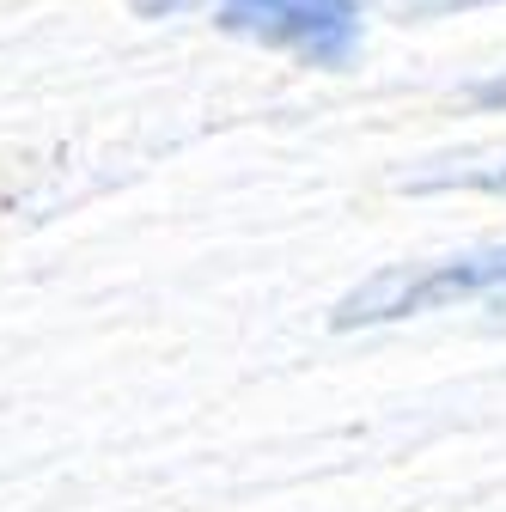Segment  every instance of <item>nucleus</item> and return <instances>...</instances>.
Returning <instances> with one entry per match:
<instances>
[{
	"label": "nucleus",
	"mask_w": 506,
	"mask_h": 512,
	"mask_svg": "<svg viewBox=\"0 0 506 512\" xmlns=\"http://www.w3.org/2000/svg\"><path fill=\"white\" fill-rule=\"evenodd\" d=\"M141 13H183V7H208L220 31L250 37L263 49H281L305 68L342 74L354 68V55L366 43L360 0H135Z\"/></svg>",
	"instance_id": "obj_1"
},
{
	"label": "nucleus",
	"mask_w": 506,
	"mask_h": 512,
	"mask_svg": "<svg viewBox=\"0 0 506 512\" xmlns=\"http://www.w3.org/2000/svg\"><path fill=\"white\" fill-rule=\"evenodd\" d=\"M506 293V244L488 250H464V256H439V263H415V269H385L360 281L354 293L336 299L330 324L336 330H372V324H403L421 311H446L464 299H500Z\"/></svg>",
	"instance_id": "obj_2"
},
{
	"label": "nucleus",
	"mask_w": 506,
	"mask_h": 512,
	"mask_svg": "<svg viewBox=\"0 0 506 512\" xmlns=\"http://www.w3.org/2000/svg\"><path fill=\"white\" fill-rule=\"evenodd\" d=\"M409 196H439V189H464V196H506V159H446L427 165L415 177H403Z\"/></svg>",
	"instance_id": "obj_3"
},
{
	"label": "nucleus",
	"mask_w": 506,
	"mask_h": 512,
	"mask_svg": "<svg viewBox=\"0 0 506 512\" xmlns=\"http://www.w3.org/2000/svg\"><path fill=\"white\" fill-rule=\"evenodd\" d=\"M464 104H476V110H506V74H488V80L464 86Z\"/></svg>",
	"instance_id": "obj_4"
},
{
	"label": "nucleus",
	"mask_w": 506,
	"mask_h": 512,
	"mask_svg": "<svg viewBox=\"0 0 506 512\" xmlns=\"http://www.w3.org/2000/svg\"><path fill=\"white\" fill-rule=\"evenodd\" d=\"M391 7H403V13H415V19H427V13H464V7H488V0H391Z\"/></svg>",
	"instance_id": "obj_5"
},
{
	"label": "nucleus",
	"mask_w": 506,
	"mask_h": 512,
	"mask_svg": "<svg viewBox=\"0 0 506 512\" xmlns=\"http://www.w3.org/2000/svg\"><path fill=\"white\" fill-rule=\"evenodd\" d=\"M500 324H506V293H500Z\"/></svg>",
	"instance_id": "obj_6"
}]
</instances>
